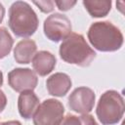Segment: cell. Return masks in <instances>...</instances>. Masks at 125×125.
I'll list each match as a JSON object with an SVG mask.
<instances>
[{
    "label": "cell",
    "mask_w": 125,
    "mask_h": 125,
    "mask_svg": "<svg viewBox=\"0 0 125 125\" xmlns=\"http://www.w3.org/2000/svg\"><path fill=\"white\" fill-rule=\"evenodd\" d=\"M60 56L68 63L86 67L96 58V53L81 34L70 33L60 46Z\"/></svg>",
    "instance_id": "cell-1"
},
{
    "label": "cell",
    "mask_w": 125,
    "mask_h": 125,
    "mask_svg": "<svg viewBox=\"0 0 125 125\" xmlns=\"http://www.w3.org/2000/svg\"><path fill=\"white\" fill-rule=\"evenodd\" d=\"M88 39L97 50L102 52L117 51L123 44L121 31L109 21L94 22L88 30Z\"/></svg>",
    "instance_id": "cell-2"
},
{
    "label": "cell",
    "mask_w": 125,
    "mask_h": 125,
    "mask_svg": "<svg viewBox=\"0 0 125 125\" xmlns=\"http://www.w3.org/2000/svg\"><path fill=\"white\" fill-rule=\"evenodd\" d=\"M38 22L36 13L26 2L17 1L10 7L9 26L16 36H31L36 31Z\"/></svg>",
    "instance_id": "cell-3"
},
{
    "label": "cell",
    "mask_w": 125,
    "mask_h": 125,
    "mask_svg": "<svg viewBox=\"0 0 125 125\" xmlns=\"http://www.w3.org/2000/svg\"><path fill=\"white\" fill-rule=\"evenodd\" d=\"M124 100L122 96L113 90L104 92L97 105L96 113L103 125L118 123L124 113Z\"/></svg>",
    "instance_id": "cell-4"
},
{
    "label": "cell",
    "mask_w": 125,
    "mask_h": 125,
    "mask_svg": "<svg viewBox=\"0 0 125 125\" xmlns=\"http://www.w3.org/2000/svg\"><path fill=\"white\" fill-rule=\"evenodd\" d=\"M64 108L61 102L49 99L39 104L33 115L34 125H61Z\"/></svg>",
    "instance_id": "cell-5"
},
{
    "label": "cell",
    "mask_w": 125,
    "mask_h": 125,
    "mask_svg": "<svg viewBox=\"0 0 125 125\" xmlns=\"http://www.w3.org/2000/svg\"><path fill=\"white\" fill-rule=\"evenodd\" d=\"M44 33L51 41L64 40L71 33V22L66 16L55 13L45 20Z\"/></svg>",
    "instance_id": "cell-6"
},
{
    "label": "cell",
    "mask_w": 125,
    "mask_h": 125,
    "mask_svg": "<svg viewBox=\"0 0 125 125\" xmlns=\"http://www.w3.org/2000/svg\"><path fill=\"white\" fill-rule=\"evenodd\" d=\"M9 85L16 92L33 91L37 85L38 79L34 71L29 68H15L8 74Z\"/></svg>",
    "instance_id": "cell-7"
},
{
    "label": "cell",
    "mask_w": 125,
    "mask_h": 125,
    "mask_svg": "<svg viewBox=\"0 0 125 125\" xmlns=\"http://www.w3.org/2000/svg\"><path fill=\"white\" fill-rule=\"evenodd\" d=\"M95 104V93L87 87L76 88L68 98V106L75 112L88 114Z\"/></svg>",
    "instance_id": "cell-8"
},
{
    "label": "cell",
    "mask_w": 125,
    "mask_h": 125,
    "mask_svg": "<svg viewBox=\"0 0 125 125\" xmlns=\"http://www.w3.org/2000/svg\"><path fill=\"white\" fill-rule=\"evenodd\" d=\"M46 85L50 95L55 97H62L70 89L71 79L67 74L58 72L47 79Z\"/></svg>",
    "instance_id": "cell-9"
},
{
    "label": "cell",
    "mask_w": 125,
    "mask_h": 125,
    "mask_svg": "<svg viewBox=\"0 0 125 125\" xmlns=\"http://www.w3.org/2000/svg\"><path fill=\"white\" fill-rule=\"evenodd\" d=\"M38 106H39V99L32 91L22 92L20 95L18 100V108L20 114L23 118L29 119L33 117Z\"/></svg>",
    "instance_id": "cell-10"
},
{
    "label": "cell",
    "mask_w": 125,
    "mask_h": 125,
    "mask_svg": "<svg viewBox=\"0 0 125 125\" xmlns=\"http://www.w3.org/2000/svg\"><path fill=\"white\" fill-rule=\"evenodd\" d=\"M56 65L55 56L48 51H40L32 59V66L37 74L45 76L49 74Z\"/></svg>",
    "instance_id": "cell-11"
},
{
    "label": "cell",
    "mask_w": 125,
    "mask_h": 125,
    "mask_svg": "<svg viewBox=\"0 0 125 125\" xmlns=\"http://www.w3.org/2000/svg\"><path fill=\"white\" fill-rule=\"evenodd\" d=\"M36 44L31 39L20 41L14 49V58L19 63H29L36 54Z\"/></svg>",
    "instance_id": "cell-12"
},
{
    "label": "cell",
    "mask_w": 125,
    "mask_h": 125,
    "mask_svg": "<svg viewBox=\"0 0 125 125\" xmlns=\"http://www.w3.org/2000/svg\"><path fill=\"white\" fill-rule=\"evenodd\" d=\"M83 5L93 18H103L109 13L111 1H83Z\"/></svg>",
    "instance_id": "cell-13"
},
{
    "label": "cell",
    "mask_w": 125,
    "mask_h": 125,
    "mask_svg": "<svg viewBox=\"0 0 125 125\" xmlns=\"http://www.w3.org/2000/svg\"><path fill=\"white\" fill-rule=\"evenodd\" d=\"M13 38L5 27H0V60L8 56L13 47Z\"/></svg>",
    "instance_id": "cell-14"
},
{
    "label": "cell",
    "mask_w": 125,
    "mask_h": 125,
    "mask_svg": "<svg viewBox=\"0 0 125 125\" xmlns=\"http://www.w3.org/2000/svg\"><path fill=\"white\" fill-rule=\"evenodd\" d=\"M34 5H36L40 10L41 12L43 13H50L54 10V6H55V3L53 1H34L33 2Z\"/></svg>",
    "instance_id": "cell-15"
},
{
    "label": "cell",
    "mask_w": 125,
    "mask_h": 125,
    "mask_svg": "<svg viewBox=\"0 0 125 125\" xmlns=\"http://www.w3.org/2000/svg\"><path fill=\"white\" fill-rule=\"evenodd\" d=\"M61 125H81V121L79 117L72 114H67L65 117H63Z\"/></svg>",
    "instance_id": "cell-16"
},
{
    "label": "cell",
    "mask_w": 125,
    "mask_h": 125,
    "mask_svg": "<svg viewBox=\"0 0 125 125\" xmlns=\"http://www.w3.org/2000/svg\"><path fill=\"white\" fill-rule=\"evenodd\" d=\"M54 3L61 11H68L76 4V1H55Z\"/></svg>",
    "instance_id": "cell-17"
},
{
    "label": "cell",
    "mask_w": 125,
    "mask_h": 125,
    "mask_svg": "<svg viewBox=\"0 0 125 125\" xmlns=\"http://www.w3.org/2000/svg\"><path fill=\"white\" fill-rule=\"evenodd\" d=\"M81 121V125H98L94 117L90 114H82V116L79 117Z\"/></svg>",
    "instance_id": "cell-18"
},
{
    "label": "cell",
    "mask_w": 125,
    "mask_h": 125,
    "mask_svg": "<svg viewBox=\"0 0 125 125\" xmlns=\"http://www.w3.org/2000/svg\"><path fill=\"white\" fill-rule=\"evenodd\" d=\"M2 83H3V74H2V72L0 71V87H1ZM6 104H7L6 96H5V94L3 93V91H1V89H0V112L5 108Z\"/></svg>",
    "instance_id": "cell-19"
},
{
    "label": "cell",
    "mask_w": 125,
    "mask_h": 125,
    "mask_svg": "<svg viewBox=\"0 0 125 125\" xmlns=\"http://www.w3.org/2000/svg\"><path fill=\"white\" fill-rule=\"evenodd\" d=\"M0 125H21L20 121L17 120H11V121H6V122H2L0 123Z\"/></svg>",
    "instance_id": "cell-20"
},
{
    "label": "cell",
    "mask_w": 125,
    "mask_h": 125,
    "mask_svg": "<svg viewBox=\"0 0 125 125\" xmlns=\"http://www.w3.org/2000/svg\"><path fill=\"white\" fill-rule=\"evenodd\" d=\"M4 16H5V8H4V6L0 3V23L2 22Z\"/></svg>",
    "instance_id": "cell-21"
}]
</instances>
